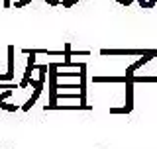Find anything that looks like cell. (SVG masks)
I'll use <instances>...</instances> for the list:
<instances>
[{
	"mask_svg": "<svg viewBox=\"0 0 157 149\" xmlns=\"http://www.w3.org/2000/svg\"><path fill=\"white\" fill-rule=\"evenodd\" d=\"M155 2H157V0H149V8H153V6H155Z\"/></svg>",
	"mask_w": 157,
	"mask_h": 149,
	"instance_id": "obj_20",
	"label": "cell"
},
{
	"mask_svg": "<svg viewBox=\"0 0 157 149\" xmlns=\"http://www.w3.org/2000/svg\"><path fill=\"white\" fill-rule=\"evenodd\" d=\"M14 78V47L8 45V73H0V82H12Z\"/></svg>",
	"mask_w": 157,
	"mask_h": 149,
	"instance_id": "obj_3",
	"label": "cell"
},
{
	"mask_svg": "<svg viewBox=\"0 0 157 149\" xmlns=\"http://www.w3.org/2000/svg\"><path fill=\"white\" fill-rule=\"evenodd\" d=\"M77 74H81V67H78V73H73V71H71V73H59V71H57V77H59V78H69V77L73 78V77H77Z\"/></svg>",
	"mask_w": 157,
	"mask_h": 149,
	"instance_id": "obj_12",
	"label": "cell"
},
{
	"mask_svg": "<svg viewBox=\"0 0 157 149\" xmlns=\"http://www.w3.org/2000/svg\"><path fill=\"white\" fill-rule=\"evenodd\" d=\"M45 2L49 4V6H57V4H59V2H57V0H45Z\"/></svg>",
	"mask_w": 157,
	"mask_h": 149,
	"instance_id": "obj_19",
	"label": "cell"
},
{
	"mask_svg": "<svg viewBox=\"0 0 157 149\" xmlns=\"http://www.w3.org/2000/svg\"><path fill=\"white\" fill-rule=\"evenodd\" d=\"M128 78L126 77H94L92 82H124L126 84Z\"/></svg>",
	"mask_w": 157,
	"mask_h": 149,
	"instance_id": "obj_7",
	"label": "cell"
},
{
	"mask_svg": "<svg viewBox=\"0 0 157 149\" xmlns=\"http://www.w3.org/2000/svg\"><path fill=\"white\" fill-rule=\"evenodd\" d=\"M29 2H32V0H18L14 6H16V8H22V6H26V4H29Z\"/></svg>",
	"mask_w": 157,
	"mask_h": 149,
	"instance_id": "obj_15",
	"label": "cell"
},
{
	"mask_svg": "<svg viewBox=\"0 0 157 149\" xmlns=\"http://www.w3.org/2000/svg\"><path fill=\"white\" fill-rule=\"evenodd\" d=\"M71 55H73L71 43H65V61L57 63V67H81V63H71Z\"/></svg>",
	"mask_w": 157,
	"mask_h": 149,
	"instance_id": "obj_6",
	"label": "cell"
},
{
	"mask_svg": "<svg viewBox=\"0 0 157 149\" xmlns=\"http://www.w3.org/2000/svg\"><path fill=\"white\" fill-rule=\"evenodd\" d=\"M126 78V108L134 110V74H128Z\"/></svg>",
	"mask_w": 157,
	"mask_h": 149,
	"instance_id": "obj_4",
	"label": "cell"
},
{
	"mask_svg": "<svg viewBox=\"0 0 157 149\" xmlns=\"http://www.w3.org/2000/svg\"><path fill=\"white\" fill-rule=\"evenodd\" d=\"M155 55H157V49H151V51L147 53V55H144V57H141V59H140L137 63H132V65L126 69V77H128V74H134V71H136V69H140L141 65H145V63L149 61V59H153Z\"/></svg>",
	"mask_w": 157,
	"mask_h": 149,
	"instance_id": "obj_5",
	"label": "cell"
},
{
	"mask_svg": "<svg viewBox=\"0 0 157 149\" xmlns=\"http://www.w3.org/2000/svg\"><path fill=\"white\" fill-rule=\"evenodd\" d=\"M14 90H2V94H0V100H6L8 96H12Z\"/></svg>",
	"mask_w": 157,
	"mask_h": 149,
	"instance_id": "obj_14",
	"label": "cell"
},
{
	"mask_svg": "<svg viewBox=\"0 0 157 149\" xmlns=\"http://www.w3.org/2000/svg\"><path fill=\"white\" fill-rule=\"evenodd\" d=\"M77 2H78V0H63V6H65V8H71L73 4H77Z\"/></svg>",
	"mask_w": 157,
	"mask_h": 149,
	"instance_id": "obj_16",
	"label": "cell"
},
{
	"mask_svg": "<svg viewBox=\"0 0 157 149\" xmlns=\"http://www.w3.org/2000/svg\"><path fill=\"white\" fill-rule=\"evenodd\" d=\"M137 4H140L141 8H149V2H147V0H137Z\"/></svg>",
	"mask_w": 157,
	"mask_h": 149,
	"instance_id": "obj_17",
	"label": "cell"
},
{
	"mask_svg": "<svg viewBox=\"0 0 157 149\" xmlns=\"http://www.w3.org/2000/svg\"><path fill=\"white\" fill-rule=\"evenodd\" d=\"M134 82H157V77H136L134 74Z\"/></svg>",
	"mask_w": 157,
	"mask_h": 149,
	"instance_id": "obj_9",
	"label": "cell"
},
{
	"mask_svg": "<svg viewBox=\"0 0 157 149\" xmlns=\"http://www.w3.org/2000/svg\"><path fill=\"white\" fill-rule=\"evenodd\" d=\"M81 106L85 110H92L90 104H86V63H81Z\"/></svg>",
	"mask_w": 157,
	"mask_h": 149,
	"instance_id": "obj_2",
	"label": "cell"
},
{
	"mask_svg": "<svg viewBox=\"0 0 157 149\" xmlns=\"http://www.w3.org/2000/svg\"><path fill=\"white\" fill-rule=\"evenodd\" d=\"M118 2H120L122 6H130V4H132V0H118Z\"/></svg>",
	"mask_w": 157,
	"mask_h": 149,
	"instance_id": "obj_18",
	"label": "cell"
},
{
	"mask_svg": "<svg viewBox=\"0 0 157 149\" xmlns=\"http://www.w3.org/2000/svg\"><path fill=\"white\" fill-rule=\"evenodd\" d=\"M151 49H106V47H102L100 49V55H140V57H144L147 55Z\"/></svg>",
	"mask_w": 157,
	"mask_h": 149,
	"instance_id": "obj_1",
	"label": "cell"
},
{
	"mask_svg": "<svg viewBox=\"0 0 157 149\" xmlns=\"http://www.w3.org/2000/svg\"><path fill=\"white\" fill-rule=\"evenodd\" d=\"M0 108H2V110H8V112H16L18 110L16 104H8V102H4V100H0Z\"/></svg>",
	"mask_w": 157,
	"mask_h": 149,
	"instance_id": "obj_10",
	"label": "cell"
},
{
	"mask_svg": "<svg viewBox=\"0 0 157 149\" xmlns=\"http://www.w3.org/2000/svg\"><path fill=\"white\" fill-rule=\"evenodd\" d=\"M132 110H128L126 106H122V108H118V106H114V108H110V114H130Z\"/></svg>",
	"mask_w": 157,
	"mask_h": 149,
	"instance_id": "obj_11",
	"label": "cell"
},
{
	"mask_svg": "<svg viewBox=\"0 0 157 149\" xmlns=\"http://www.w3.org/2000/svg\"><path fill=\"white\" fill-rule=\"evenodd\" d=\"M18 86H20V84H12V82L4 84V82H0V90H16Z\"/></svg>",
	"mask_w": 157,
	"mask_h": 149,
	"instance_id": "obj_13",
	"label": "cell"
},
{
	"mask_svg": "<svg viewBox=\"0 0 157 149\" xmlns=\"http://www.w3.org/2000/svg\"><path fill=\"white\" fill-rule=\"evenodd\" d=\"M41 90H43V88H33V94H32V96H29V100H28L26 104H24V108H22L24 112H28L29 108H32L33 104H36V100L39 98V94H41Z\"/></svg>",
	"mask_w": 157,
	"mask_h": 149,
	"instance_id": "obj_8",
	"label": "cell"
}]
</instances>
